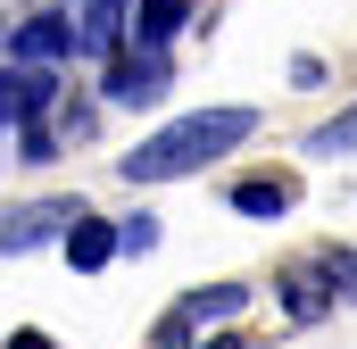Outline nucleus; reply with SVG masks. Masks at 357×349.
Masks as SVG:
<instances>
[{
  "instance_id": "nucleus-1",
  "label": "nucleus",
  "mask_w": 357,
  "mask_h": 349,
  "mask_svg": "<svg viewBox=\"0 0 357 349\" xmlns=\"http://www.w3.org/2000/svg\"><path fill=\"white\" fill-rule=\"evenodd\" d=\"M250 133H258V108H199V117H175L167 133H150L142 150H125L116 167H125V183H175V174H199L208 158H225Z\"/></svg>"
},
{
  "instance_id": "nucleus-2",
  "label": "nucleus",
  "mask_w": 357,
  "mask_h": 349,
  "mask_svg": "<svg viewBox=\"0 0 357 349\" xmlns=\"http://www.w3.org/2000/svg\"><path fill=\"white\" fill-rule=\"evenodd\" d=\"M241 299H250L241 283H216V291H191V299H183L175 316L158 325V349H183V341H191V333H199V325H216V316H233Z\"/></svg>"
},
{
  "instance_id": "nucleus-3",
  "label": "nucleus",
  "mask_w": 357,
  "mask_h": 349,
  "mask_svg": "<svg viewBox=\"0 0 357 349\" xmlns=\"http://www.w3.org/2000/svg\"><path fill=\"white\" fill-rule=\"evenodd\" d=\"M84 216H91L84 200H42V208H25L17 225H0V250H33V242H50V233L67 242V233H75Z\"/></svg>"
},
{
  "instance_id": "nucleus-4",
  "label": "nucleus",
  "mask_w": 357,
  "mask_h": 349,
  "mask_svg": "<svg viewBox=\"0 0 357 349\" xmlns=\"http://www.w3.org/2000/svg\"><path fill=\"white\" fill-rule=\"evenodd\" d=\"M158 91H167V59H158V50H142V59H116V67H108V100H116V108L158 100Z\"/></svg>"
},
{
  "instance_id": "nucleus-5",
  "label": "nucleus",
  "mask_w": 357,
  "mask_h": 349,
  "mask_svg": "<svg viewBox=\"0 0 357 349\" xmlns=\"http://www.w3.org/2000/svg\"><path fill=\"white\" fill-rule=\"evenodd\" d=\"M75 50V17H25L17 25V59L25 67H50V59H67Z\"/></svg>"
},
{
  "instance_id": "nucleus-6",
  "label": "nucleus",
  "mask_w": 357,
  "mask_h": 349,
  "mask_svg": "<svg viewBox=\"0 0 357 349\" xmlns=\"http://www.w3.org/2000/svg\"><path fill=\"white\" fill-rule=\"evenodd\" d=\"M133 25V0H84V25H75V50H116Z\"/></svg>"
},
{
  "instance_id": "nucleus-7",
  "label": "nucleus",
  "mask_w": 357,
  "mask_h": 349,
  "mask_svg": "<svg viewBox=\"0 0 357 349\" xmlns=\"http://www.w3.org/2000/svg\"><path fill=\"white\" fill-rule=\"evenodd\" d=\"M116 250H125V242H116V225H100V216H84V225L67 233V258L84 266V274H100V266L116 258Z\"/></svg>"
},
{
  "instance_id": "nucleus-8",
  "label": "nucleus",
  "mask_w": 357,
  "mask_h": 349,
  "mask_svg": "<svg viewBox=\"0 0 357 349\" xmlns=\"http://www.w3.org/2000/svg\"><path fill=\"white\" fill-rule=\"evenodd\" d=\"M233 208H241V216H282V208H291V183H282V174H241V183H233Z\"/></svg>"
},
{
  "instance_id": "nucleus-9",
  "label": "nucleus",
  "mask_w": 357,
  "mask_h": 349,
  "mask_svg": "<svg viewBox=\"0 0 357 349\" xmlns=\"http://www.w3.org/2000/svg\"><path fill=\"white\" fill-rule=\"evenodd\" d=\"M183 8H191V0H142V8H133V34H142V50H158V42L175 34V25H183Z\"/></svg>"
},
{
  "instance_id": "nucleus-10",
  "label": "nucleus",
  "mask_w": 357,
  "mask_h": 349,
  "mask_svg": "<svg viewBox=\"0 0 357 349\" xmlns=\"http://www.w3.org/2000/svg\"><path fill=\"white\" fill-rule=\"evenodd\" d=\"M307 150H316V158H341V150H357V108H341L333 125H316V133H307Z\"/></svg>"
},
{
  "instance_id": "nucleus-11",
  "label": "nucleus",
  "mask_w": 357,
  "mask_h": 349,
  "mask_svg": "<svg viewBox=\"0 0 357 349\" xmlns=\"http://www.w3.org/2000/svg\"><path fill=\"white\" fill-rule=\"evenodd\" d=\"M282 299H291V316H324V299H333V291H324V274H316V266H299Z\"/></svg>"
},
{
  "instance_id": "nucleus-12",
  "label": "nucleus",
  "mask_w": 357,
  "mask_h": 349,
  "mask_svg": "<svg viewBox=\"0 0 357 349\" xmlns=\"http://www.w3.org/2000/svg\"><path fill=\"white\" fill-rule=\"evenodd\" d=\"M42 108H50V75H42V67H33V75H17V117H25V125H33V117H42Z\"/></svg>"
},
{
  "instance_id": "nucleus-13",
  "label": "nucleus",
  "mask_w": 357,
  "mask_h": 349,
  "mask_svg": "<svg viewBox=\"0 0 357 349\" xmlns=\"http://www.w3.org/2000/svg\"><path fill=\"white\" fill-rule=\"evenodd\" d=\"M116 242H125V250H158V225H150V216H125Z\"/></svg>"
},
{
  "instance_id": "nucleus-14",
  "label": "nucleus",
  "mask_w": 357,
  "mask_h": 349,
  "mask_svg": "<svg viewBox=\"0 0 357 349\" xmlns=\"http://www.w3.org/2000/svg\"><path fill=\"white\" fill-rule=\"evenodd\" d=\"M8 349H59V341H50V333H33V325H25V333H8Z\"/></svg>"
},
{
  "instance_id": "nucleus-15",
  "label": "nucleus",
  "mask_w": 357,
  "mask_h": 349,
  "mask_svg": "<svg viewBox=\"0 0 357 349\" xmlns=\"http://www.w3.org/2000/svg\"><path fill=\"white\" fill-rule=\"evenodd\" d=\"M333 274H349V291H357V250H349V258H341V250H333Z\"/></svg>"
},
{
  "instance_id": "nucleus-16",
  "label": "nucleus",
  "mask_w": 357,
  "mask_h": 349,
  "mask_svg": "<svg viewBox=\"0 0 357 349\" xmlns=\"http://www.w3.org/2000/svg\"><path fill=\"white\" fill-rule=\"evenodd\" d=\"M208 349H241V341H233V333H216V341H208Z\"/></svg>"
}]
</instances>
